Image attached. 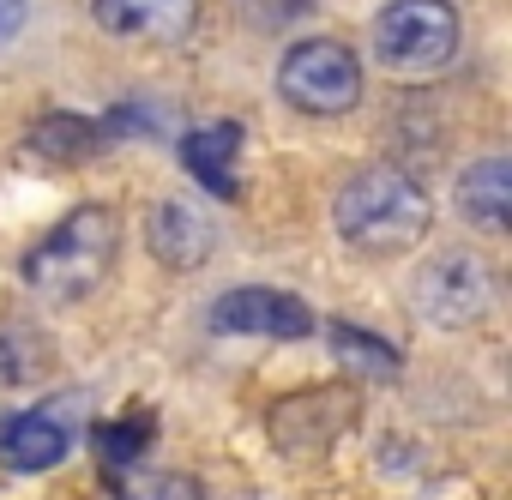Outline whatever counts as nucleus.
I'll return each mask as SVG.
<instances>
[{
  "mask_svg": "<svg viewBox=\"0 0 512 500\" xmlns=\"http://www.w3.org/2000/svg\"><path fill=\"white\" fill-rule=\"evenodd\" d=\"M332 223H338V235L356 247V254L398 260V254H410V247L428 235L434 205H428V193L410 175H398V169H362V175L344 181V193L332 205Z\"/></svg>",
  "mask_w": 512,
  "mask_h": 500,
  "instance_id": "f257e3e1",
  "label": "nucleus"
},
{
  "mask_svg": "<svg viewBox=\"0 0 512 500\" xmlns=\"http://www.w3.org/2000/svg\"><path fill=\"white\" fill-rule=\"evenodd\" d=\"M115 247H121L115 211H109V205H79V211H67V217L31 247V254L19 260V272H25V284H31L43 302L67 308V302H85V296L109 278Z\"/></svg>",
  "mask_w": 512,
  "mask_h": 500,
  "instance_id": "f03ea898",
  "label": "nucleus"
},
{
  "mask_svg": "<svg viewBox=\"0 0 512 500\" xmlns=\"http://www.w3.org/2000/svg\"><path fill=\"white\" fill-rule=\"evenodd\" d=\"M374 55L404 79L446 67L458 55V7L452 0H392L374 19Z\"/></svg>",
  "mask_w": 512,
  "mask_h": 500,
  "instance_id": "7ed1b4c3",
  "label": "nucleus"
},
{
  "mask_svg": "<svg viewBox=\"0 0 512 500\" xmlns=\"http://www.w3.org/2000/svg\"><path fill=\"white\" fill-rule=\"evenodd\" d=\"M278 91L302 115H320V121L350 115L362 103V61H356V49H344L332 37H302L278 61Z\"/></svg>",
  "mask_w": 512,
  "mask_h": 500,
  "instance_id": "20e7f679",
  "label": "nucleus"
},
{
  "mask_svg": "<svg viewBox=\"0 0 512 500\" xmlns=\"http://www.w3.org/2000/svg\"><path fill=\"white\" fill-rule=\"evenodd\" d=\"M410 308L428 326H440V332H464V326H476L494 308V284H488L482 260H470V254H434L416 272V284H410Z\"/></svg>",
  "mask_w": 512,
  "mask_h": 500,
  "instance_id": "39448f33",
  "label": "nucleus"
},
{
  "mask_svg": "<svg viewBox=\"0 0 512 500\" xmlns=\"http://www.w3.org/2000/svg\"><path fill=\"white\" fill-rule=\"evenodd\" d=\"M211 326L217 332H235V338H314V308L284 296V290H260V284H247V290H229L211 302Z\"/></svg>",
  "mask_w": 512,
  "mask_h": 500,
  "instance_id": "423d86ee",
  "label": "nucleus"
},
{
  "mask_svg": "<svg viewBox=\"0 0 512 500\" xmlns=\"http://www.w3.org/2000/svg\"><path fill=\"white\" fill-rule=\"evenodd\" d=\"M109 37L127 43H187L199 25V0H91Z\"/></svg>",
  "mask_w": 512,
  "mask_h": 500,
  "instance_id": "0eeeda50",
  "label": "nucleus"
},
{
  "mask_svg": "<svg viewBox=\"0 0 512 500\" xmlns=\"http://www.w3.org/2000/svg\"><path fill=\"white\" fill-rule=\"evenodd\" d=\"M145 247H151V260L169 266V272H199L211 260V247H217V229L205 223V211H193L181 199H163L145 217Z\"/></svg>",
  "mask_w": 512,
  "mask_h": 500,
  "instance_id": "6e6552de",
  "label": "nucleus"
},
{
  "mask_svg": "<svg viewBox=\"0 0 512 500\" xmlns=\"http://www.w3.org/2000/svg\"><path fill=\"white\" fill-rule=\"evenodd\" d=\"M67 446H73V428L55 410H19L0 422V464L7 470H25V476L55 470L67 458Z\"/></svg>",
  "mask_w": 512,
  "mask_h": 500,
  "instance_id": "1a4fd4ad",
  "label": "nucleus"
},
{
  "mask_svg": "<svg viewBox=\"0 0 512 500\" xmlns=\"http://www.w3.org/2000/svg\"><path fill=\"white\" fill-rule=\"evenodd\" d=\"M181 163L199 187L235 199L241 181H235V163H241V121H205V127H187L181 133Z\"/></svg>",
  "mask_w": 512,
  "mask_h": 500,
  "instance_id": "9d476101",
  "label": "nucleus"
},
{
  "mask_svg": "<svg viewBox=\"0 0 512 500\" xmlns=\"http://www.w3.org/2000/svg\"><path fill=\"white\" fill-rule=\"evenodd\" d=\"M458 211L470 229L482 235H500L506 217H512V163L506 157H482L458 175Z\"/></svg>",
  "mask_w": 512,
  "mask_h": 500,
  "instance_id": "9b49d317",
  "label": "nucleus"
},
{
  "mask_svg": "<svg viewBox=\"0 0 512 500\" xmlns=\"http://www.w3.org/2000/svg\"><path fill=\"white\" fill-rule=\"evenodd\" d=\"M326 338H332L338 368H350L356 380H374V386H392V380H398V350H392V344L356 332L350 320H326Z\"/></svg>",
  "mask_w": 512,
  "mask_h": 500,
  "instance_id": "f8f14e48",
  "label": "nucleus"
},
{
  "mask_svg": "<svg viewBox=\"0 0 512 500\" xmlns=\"http://www.w3.org/2000/svg\"><path fill=\"white\" fill-rule=\"evenodd\" d=\"M49 362H55V350L43 332H31L19 320H0V386H31L49 374Z\"/></svg>",
  "mask_w": 512,
  "mask_h": 500,
  "instance_id": "ddd939ff",
  "label": "nucleus"
},
{
  "mask_svg": "<svg viewBox=\"0 0 512 500\" xmlns=\"http://www.w3.org/2000/svg\"><path fill=\"white\" fill-rule=\"evenodd\" d=\"M37 157H55V163H79V157H91L97 145H103V127L97 121H79V115H43L37 127H31V139H25Z\"/></svg>",
  "mask_w": 512,
  "mask_h": 500,
  "instance_id": "4468645a",
  "label": "nucleus"
},
{
  "mask_svg": "<svg viewBox=\"0 0 512 500\" xmlns=\"http://www.w3.org/2000/svg\"><path fill=\"white\" fill-rule=\"evenodd\" d=\"M121 500H205V488L193 476H181V470H139L121 488Z\"/></svg>",
  "mask_w": 512,
  "mask_h": 500,
  "instance_id": "2eb2a0df",
  "label": "nucleus"
}]
</instances>
